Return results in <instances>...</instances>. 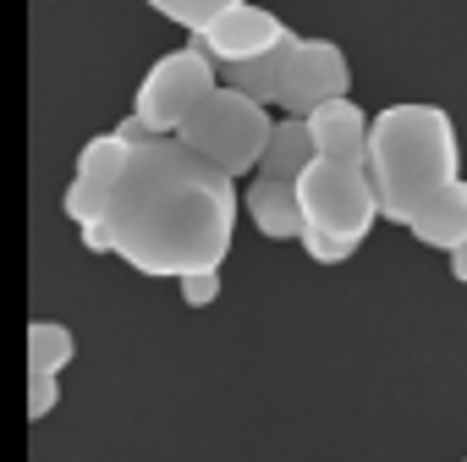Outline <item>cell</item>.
Here are the masks:
<instances>
[{"mask_svg":"<svg viewBox=\"0 0 467 462\" xmlns=\"http://www.w3.org/2000/svg\"><path fill=\"white\" fill-rule=\"evenodd\" d=\"M407 231H412L423 248H434V254H456V248L467 243V182H462V176L445 182V187L407 220Z\"/></svg>","mask_w":467,"mask_h":462,"instance_id":"9c48e42d","label":"cell"},{"mask_svg":"<svg viewBox=\"0 0 467 462\" xmlns=\"http://www.w3.org/2000/svg\"><path fill=\"white\" fill-rule=\"evenodd\" d=\"M143 6H149V12H160L165 23H176V28H187V34L198 39L220 12L237 6V0H143Z\"/></svg>","mask_w":467,"mask_h":462,"instance_id":"9a60e30c","label":"cell"},{"mask_svg":"<svg viewBox=\"0 0 467 462\" xmlns=\"http://www.w3.org/2000/svg\"><path fill=\"white\" fill-rule=\"evenodd\" d=\"M297 204H303V231H325L352 248H363L368 226L379 220L374 187L363 165H336V160H308V171L292 182Z\"/></svg>","mask_w":467,"mask_h":462,"instance_id":"277c9868","label":"cell"},{"mask_svg":"<svg viewBox=\"0 0 467 462\" xmlns=\"http://www.w3.org/2000/svg\"><path fill=\"white\" fill-rule=\"evenodd\" d=\"M176 287H182V303H187V309H209V303L220 298V270H198V276H182Z\"/></svg>","mask_w":467,"mask_h":462,"instance_id":"ac0fdd59","label":"cell"},{"mask_svg":"<svg viewBox=\"0 0 467 462\" xmlns=\"http://www.w3.org/2000/svg\"><path fill=\"white\" fill-rule=\"evenodd\" d=\"M127 154H132V143L127 138H116V132H99V138H88L83 149H78V171H72V182H83V187H94V193H116V182H121V171H127Z\"/></svg>","mask_w":467,"mask_h":462,"instance_id":"7c38bea8","label":"cell"},{"mask_svg":"<svg viewBox=\"0 0 467 462\" xmlns=\"http://www.w3.org/2000/svg\"><path fill=\"white\" fill-rule=\"evenodd\" d=\"M297 243H303V254H308L314 265H347V259L358 254L352 243H341V237H325V231H303Z\"/></svg>","mask_w":467,"mask_h":462,"instance_id":"2e32d148","label":"cell"},{"mask_svg":"<svg viewBox=\"0 0 467 462\" xmlns=\"http://www.w3.org/2000/svg\"><path fill=\"white\" fill-rule=\"evenodd\" d=\"M308 138H314V160H336V165H363L368 149V110L347 94L330 100L308 116Z\"/></svg>","mask_w":467,"mask_h":462,"instance_id":"ba28073f","label":"cell"},{"mask_svg":"<svg viewBox=\"0 0 467 462\" xmlns=\"http://www.w3.org/2000/svg\"><path fill=\"white\" fill-rule=\"evenodd\" d=\"M462 462H467V457H462Z\"/></svg>","mask_w":467,"mask_h":462,"instance_id":"44dd1931","label":"cell"},{"mask_svg":"<svg viewBox=\"0 0 467 462\" xmlns=\"http://www.w3.org/2000/svg\"><path fill=\"white\" fill-rule=\"evenodd\" d=\"M451 276H456V281H462V287H467V243H462V248H456V254H451Z\"/></svg>","mask_w":467,"mask_h":462,"instance_id":"ffe728a7","label":"cell"},{"mask_svg":"<svg viewBox=\"0 0 467 462\" xmlns=\"http://www.w3.org/2000/svg\"><path fill=\"white\" fill-rule=\"evenodd\" d=\"M220 89V67L198 50V45H182L171 56H160L149 67V78L138 83V100H132V116L143 121L149 138H176V127Z\"/></svg>","mask_w":467,"mask_h":462,"instance_id":"5b68a950","label":"cell"},{"mask_svg":"<svg viewBox=\"0 0 467 462\" xmlns=\"http://www.w3.org/2000/svg\"><path fill=\"white\" fill-rule=\"evenodd\" d=\"M78 358V336L61 320H34L28 325V374H61Z\"/></svg>","mask_w":467,"mask_h":462,"instance_id":"5bb4252c","label":"cell"},{"mask_svg":"<svg viewBox=\"0 0 467 462\" xmlns=\"http://www.w3.org/2000/svg\"><path fill=\"white\" fill-rule=\"evenodd\" d=\"M352 89V67L341 56L336 39H292L286 50V67H281V94H275V110L308 121L319 105L330 100H347Z\"/></svg>","mask_w":467,"mask_h":462,"instance_id":"8992f818","label":"cell"},{"mask_svg":"<svg viewBox=\"0 0 467 462\" xmlns=\"http://www.w3.org/2000/svg\"><path fill=\"white\" fill-rule=\"evenodd\" d=\"M56 402H61L56 374H28V418H34V424H45V418L56 413Z\"/></svg>","mask_w":467,"mask_h":462,"instance_id":"e0dca14e","label":"cell"},{"mask_svg":"<svg viewBox=\"0 0 467 462\" xmlns=\"http://www.w3.org/2000/svg\"><path fill=\"white\" fill-rule=\"evenodd\" d=\"M308 160H314L308 121L286 116V121H275V127H270V143H265V160H259V171H254V176H270V182H297V176L308 171Z\"/></svg>","mask_w":467,"mask_h":462,"instance_id":"8fae6325","label":"cell"},{"mask_svg":"<svg viewBox=\"0 0 467 462\" xmlns=\"http://www.w3.org/2000/svg\"><path fill=\"white\" fill-rule=\"evenodd\" d=\"M270 110L237 89H214L182 127H176V143H187L198 160H209L214 171H225L231 182L237 176H254L259 160H265V143H270Z\"/></svg>","mask_w":467,"mask_h":462,"instance_id":"3957f363","label":"cell"},{"mask_svg":"<svg viewBox=\"0 0 467 462\" xmlns=\"http://www.w3.org/2000/svg\"><path fill=\"white\" fill-rule=\"evenodd\" d=\"M292 39H297V34H292ZM292 39H286V45H275L270 56H259V61L220 67V72H225V89H237V94L259 100L265 110H275V94H281V67H286V50H292Z\"/></svg>","mask_w":467,"mask_h":462,"instance_id":"4fadbf2b","label":"cell"},{"mask_svg":"<svg viewBox=\"0 0 467 462\" xmlns=\"http://www.w3.org/2000/svg\"><path fill=\"white\" fill-rule=\"evenodd\" d=\"M243 209H248V220L265 231V237H281V243H297L303 237V204H297V187L292 182L254 176L248 193H243Z\"/></svg>","mask_w":467,"mask_h":462,"instance_id":"30bf717a","label":"cell"},{"mask_svg":"<svg viewBox=\"0 0 467 462\" xmlns=\"http://www.w3.org/2000/svg\"><path fill=\"white\" fill-rule=\"evenodd\" d=\"M237 215L243 193L225 171H214L176 138H143L132 143L105 209L110 254L154 281L220 270L237 237Z\"/></svg>","mask_w":467,"mask_h":462,"instance_id":"6da1fadb","label":"cell"},{"mask_svg":"<svg viewBox=\"0 0 467 462\" xmlns=\"http://www.w3.org/2000/svg\"><path fill=\"white\" fill-rule=\"evenodd\" d=\"M78 231H83V248H88V254H110V226H105V220L78 226Z\"/></svg>","mask_w":467,"mask_h":462,"instance_id":"d6986e66","label":"cell"},{"mask_svg":"<svg viewBox=\"0 0 467 462\" xmlns=\"http://www.w3.org/2000/svg\"><path fill=\"white\" fill-rule=\"evenodd\" d=\"M363 171H368L379 220L407 226L445 182L462 176V143H456L451 110H440L429 100H401V105H385L379 116H368Z\"/></svg>","mask_w":467,"mask_h":462,"instance_id":"7a4b0ae2","label":"cell"},{"mask_svg":"<svg viewBox=\"0 0 467 462\" xmlns=\"http://www.w3.org/2000/svg\"><path fill=\"white\" fill-rule=\"evenodd\" d=\"M292 39V28L275 17V12H265V6H254V0H237L231 12H220L192 45L214 61V67H243V61H259V56H270L275 45H286Z\"/></svg>","mask_w":467,"mask_h":462,"instance_id":"52a82bcc","label":"cell"}]
</instances>
